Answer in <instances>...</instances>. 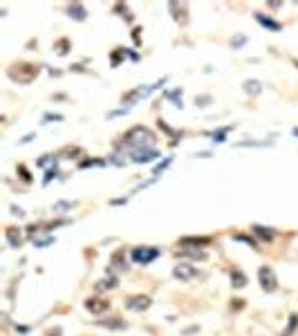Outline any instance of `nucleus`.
I'll use <instances>...</instances> for the list:
<instances>
[{"mask_svg": "<svg viewBox=\"0 0 298 336\" xmlns=\"http://www.w3.org/2000/svg\"><path fill=\"white\" fill-rule=\"evenodd\" d=\"M157 255H159V249H155V247H137V249L132 251V260L139 262V265H148V262H152Z\"/></svg>", "mask_w": 298, "mask_h": 336, "instance_id": "5", "label": "nucleus"}, {"mask_svg": "<svg viewBox=\"0 0 298 336\" xmlns=\"http://www.w3.org/2000/svg\"><path fill=\"white\" fill-rule=\"evenodd\" d=\"M121 54H123V50L119 47V52H115V56H112V65H119V61H121Z\"/></svg>", "mask_w": 298, "mask_h": 336, "instance_id": "23", "label": "nucleus"}, {"mask_svg": "<svg viewBox=\"0 0 298 336\" xmlns=\"http://www.w3.org/2000/svg\"><path fill=\"white\" fill-rule=\"evenodd\" d=\"M101 159H85V162H81V168H85V166H101Z\"/></svg>", "mask_w": 298, "mask_h": 336, "instance_id": "21", "label": "nucleus"}, {"mask_svg": "<svg viewBox=\"0 0 298 336\" xmlns=\"http://www.w3.org/2000/svg\"><path fill=\"white\" fill-rule=\"evenodd\" d=\"M231 128H222V130H217V133H213V137H215V141H224V134L229 133Z\"/></svg>", "mask_w": 298, "mask_h": 336, "instance_id": "20", "label": "nucleus"}, {"mask_svg": "<svg viewBox=\"0 0 298 336\" xmlns=\"http://www.w3.org/2000/svg\"><path fill=\"white\" fill-rule=\"evenodd\" d=\"M168 9L173 12V20L180 25L188 23V14H186V2H170Z\"/></svg>", "mask_w": 298, "mask_h": 336, "instance_id": "7", "label": "nucleus"}, {"mask_svg": "<svg viewBox=\"0 0 298 336\" xmlns=\"http://www.w3.org/2000/svg\"><path fill=\"white\" fill-rule=\"evenodd\" d=\"M115 287H117V278H115V276L103 278V280L97 283V291H110V289H115Z\"/></svg>", "mask_w": 298, "mask_h": 336, "instance_id": "14", "label": "nucleus"}, {"mask_svg": "<svg viewBox=\"0 0 298 336\" xmlns=\"http://www.w3.org/2000/svg\"><path fill=\"white\" fill-rule=\"evenodd\" d=\"M152 144H155V134L144 126H134L123 134V146H128L130 151H146L152 148Z\"/></svg>", "mask_w": 298, "mask_h": 336, "instance_id": "1", "label": "nucleus"}, {"mask_svg": "<svg viewBox=\"0 0 298 336\" xmlns=\"http://www.w3.org/2000/svg\"><path fill=\"white\" fill-rule=\"evenodd\" d=\"M130 157H132V162H137V164H148V162H152L155 157H159V152L152 151V148H146V151H132Z\"/></svg>", "mask_w": 298, "mask_h": 336, "instance_id": "9", "label": "nucleus"}, {"mask_svg": "<svg viewBox=\"0 0 298 336\" xmlns=\"http://www.w3.org/2000/svg\"><path fill=\"white\" fill-rule=\"evenodd\" d=\"M294 133H296V134H298V128H296V130H294Z\"/></svg>", "mask_w": 298, "mask_h": 336, "instance_id": "25", "label": "nucleus"}, {"mask_svg": "<svg viewBox=\"0 0 298 336\" xmlns=\"http://www.w3.org/2000/svg\"><path fill=\"white\" fill-rule=\"evenodd\" d=\"M245 41H247L245 36H238V38H235V41H233V47H240V45H242V43H245Z\"/></svg>", "mask_w": 298, "mask_h": 336, "instance_id": "24", "label": "nucleus"}, {"mask_svg": "<svg viewBox=\"0 0 298 336\" xmlns=\"http://www.w3.org/2000/svg\"><path fill=\"white\" fill-rule=\"evenodd\" d=\"M260 90H263V87H260V83L258 81H247L245 83V92L247 94H258Z\"/></svg>", "mask_w": 298, "mask_h": 336, "instance_id": "18", "label": "nucleus"}, {"mask_svg": "<svg viewBox=\"0 0 298 336\" xmlns=\"http://www.w3.org/2000/svg\"><path fill=\"white\" fill-rule=\"evenodd\" d=\"M231 283H233V287H245V285H247V276L235 269V271L231 273Z\"/></svg>", "mask_w": 298, "mask_h": 336, "instance_id": "17", "label": "nucleus"}, {"mask_svg": "<svg viewBox=\"0 0 298 336\" xmlns=\"http://www.w3.org/2000/svg\"><path fill=\"white\" fill-rule=\"evenodd\" d=\"M67 45H70V41H65V38L56 43V47H59V54H65V52H67Z\"/></svg>", "mask_w": 298, "mask_h": 336, "instance_id": "22", "label": "nucleus"}, {"mask_svg": "<svg viewBox=\"0 0 298 336\" xmlns=\"http://www.w3.org/2000/svg\"><path fill=\"white\" fill-rule=\"evenodd\" d=\"M256 20H258L260 25H265V27L274 29V32H281V23H276V20H271V18L263 16V14H256Z\"/></svg>", "mask_w": 298, "mask_h": 336, "instance_id": "15", "label": "nucleus"}, {"mask_svg": "<svg viewBox=\"0 0 298 336\" xmlns=\"http://www.w3.org/2000/svg\"><path fill=\"white\" fill-rule=\"evenodd\" d=\"M258 280H260V287L265 291H276V287H278V280H276V273L271 267H260Z\"/></svg>", "mask_w": 298, "mask_h": 336, "instance_id": "3", "label": "nucleus"}, {"mask_svg": "<svg viewBox=\"0 0 298 336\" xmlns=\"http://www.w3.org/2000/svg\"><path fill=\"white\" fill-rule=\"evenodd\" d=\"M253 233H256L258 238L267 240V242L274 238V231H271V229H267V226H253Z\"/></svg>", "mask_w": 298, "mask_h": 336, "instance_id": "16", "label": "nucleus"}, {"mask_svg": "<svg viewBox=\"0 0 298 336\" xmlns=\"http://www.w3.org/2000/svg\"><path fill=\"white\" fill-rule=\"evenodd\" d=\"M162 83H164V81L155 83V85H146V87H144V85H141V87H134V90H130L128 94H123V101H126V103H137L141 97H148V94H150L155 87L162 85Z\"/></svg>", "mask_w": 298, "mask_h": 336, "instance_id": "6", "label": "nucleus"}, {"mask_svg": "<svg viewBox=\"0 0 298 336\" xmlns=\"http://www.w3.org/2000/svg\"><path fill=\"white\" fill-rule=\"evenodd\" d=\"M101 327H108V330H123L126 327V320L123 319H108V320H99Z\"/></svg>", "mask_w": 298, "mask_h": 336, "instance_id": "12", "label": "nucleus"}, {"mask_svg": "<svg viewBox=\"0 0 298 336\" xmlns=\"http://www.w3.org/2000/svg\"><path fill=\"white\" fill-rule=\"evenodd\" d=\"M173 276H175L180 283H188V280L198 278V269H195L193 265H188V262H180V265H175V269H173Z\"/></svg>", "mask_w": 298, "mask_h": 336, "instance_id": "4", "label": "nucleus"}, {"mask_svg": "<svg viewBox=\"0 0 298 336\" xmlns=\"http://www.w3.org/2000/svg\"><path fill=\"white\" fill-rule=\"evenodd\" d=\"M9 76L18 83H32L36 76H38V67L32 63H18L9 70Z\"/></svg>", "mask_w": 298, "mask_h": 336, "instance_id": "2", "label": "nucleus"}, {"mask_svg": "<svg viewBox=\"0 0 298 336\" xmlns=\"http://www.w3.org/2000/svg\"><path fill=\"white\" fill-rule=\"evenodd\" d=\"M182 244L186 247V244H209V238H184Z\"/></svg>", "mask_w": 298, "mask_h": 336, "instance_id": "19", "label": "nucleus"}, {"mask_svg": "<svg viewBox=\"0 0 298 336\" xmlns=\"http://www.w3.org/2000/svg\"><path fill=\"white\" fill-rule=\"evenodd\" d=\"M85 307L92 314H103L110 309V301H103V298H88L85 301Z\"/></svg>", "mask_w": 298, "mask_h": 336, "instance_id": "10", "label": "nucleus"}, {"mask_svg": "<svg viewBox=\"0 0 298 336\" xmlns=\"http://www.w3.org/2000/svg\"><path fill=\"white\" fill-rule=\"evenodd\" d=\"M5 238H7V242L12 244V247H20V244H23V235H20V231H18L16 226H7Z\"/></svg>", "mask_w": 298, "mask_h": 336, "instance_id": "11", "label": "nucleus"}, {"mask_svg": "<svg viewBox=\"0 0 298 336\" xmlns=\"http://www.w3.org/2000/svg\"><path fill=\"white\" fill-rule=\"evenodd\" d=\"M67 12H70V16L76 18V20H85V7L79 5V2H74V5L67 7Z\"/></svg>", "mask_w": 298, "mask_h": 336, "instance_id": "13", "label": "nucleus"}, {"mask_svg": "<svg viewBox=\"0 0 298 336\" xmlns=\"http://www.w3.org/2000/svg\"><path fill=\"white\" fill-rule=\"evenodd\" d=\"M126 307L132 309V312H144V309L150 307V298L148 296H132L126 301Z\"/></svg>", "mask_w": 298, "mask_h": 336, "instance_id": "8", "label": "nucleus"}]
</instances>
